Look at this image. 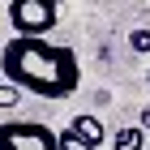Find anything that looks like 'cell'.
<instances>
[{
    "label": "cell",
    "mask_w": 150,
    "mask_h": 150,
    "mask_svg": "<svg viewBox=\"0 0 150 150\" xmlns=\"http://www.w3.org/2000/svg\"><path fill=\"white\" fill-rule=\"evenodd\" d=\"M0 69H4V81H13L26 94H39V99H69L81 86V64L73 47H56L47 39L13 35L0 52Z\"/></svg>",
    "instance_id": "6da1fadb"
},
{
    "label": "cell",
    "mask_w": 150,
    "mask_h": 150,
    "mask_svg": "<svg viewBox=\"0 0 150 150\" xmlns=\"http://www.w3.org/2000/svg\"><path fill=\"white\" fill-rule=\"evenodd\" d=\"M60 22V0H9V26L22 39H43Z\"/></svg>",
    "instance_id": "7a4b0ae2"
},
{
    "label": "cell",
    "mask_w": 150,
    "mask_h": 150,
    "mask_svg": "<svg viewBox=\"0 0 150 150\" xmlns=\"http://www.w3.org/2000/svg\"><path fill=\"white\" fill-rule=\"evenodd\" d=\"M0 150H56V129L39 125V120H4Z\"/></svg>",
    "instance_id": "3957f363"
},
{
    "label": "cell",
    "mask_w": 150,
    "mask_h": 150,
    "mask_svg": "<svg viewBox=\"0 0 150 150\" xmlns=\"http://www.w3.org/2000/svg\"><path fill=\"white\" fill-rule=\"evenodd\" d=\"M69 129H77V133H81V137H86V142H90L94 150H99V146H103V142H107V129H103V120H99V116H90V112H81V116H73V120H69Z\"/></svg>",
    "instance_id": "277c9868"
},
{
    "label": "cell",
    "mask_w": 150,
    "mask_h": 150,
    "mask_svg": "<svg viewBox=\"0 0 150 150\" xmlns=\"http://www.w3.org/2000/svg\"><path fill=\"white\" fill-rule=\"evenodd\" d=\"M112 150H146V133H142V125L120 129V133L112 137Z\"/></svg>",
    "instance_id": "5b68a950"
},
{
    "label": "cell",
    "mask_w": 150,
    "mask_h": 150,
    "mask_svg": "<svg viewBox=\"0 0 150 150\" xmlns=\"http://www.w3.org/2000/svg\"><path fill=\"white\" fill-rule=\"evenodd\" d=\"M56 150H94V146L81 137L77 129H60V133H56Z\"/></svg>",
    "instance_id": "8992f818"
},
{
    "label": "cell",
    "mask_w": 150,
    "mask_h": 150,
    "mask_svg": "<svg viewBox=\"0 0 150 150\" xmlns=\"http://www.w3.org/2000/svg\"><path fill=\"white\" fill-rule=\"evenodd\" d=\"M13 103H22V90L13 81H0V107H13Z\"/></svg>",
    "instance_id": "52a82bcc"
},
{
    "label": "cell",
    "mask_w": 150,
    "mask_h": 150,
    "mask_svg": "<svg viewBox=\"0 0 150 150\" xmlns=\"http://www.w3.org/2000/svg\"><path fill=\"white\" fill-rule=\"evenodd\" d=\"M129 43H133V52H150V30H133Z\"/></svg>",
    "instance_id": "ba28073f"
},
{
    "label": "cell",
    "mask_w": 150,
    "mask_h": 150,
    "mask_svg": "<svg viewBox=\"0 0 150 150\" xmlns=\"http://www.w3.org/2000/svg\"><path fill=\"white\" fill-rule=\"evenodd\" d=\"M142 129H150V103L142 107Z\"/></svg>",
    "instance_id": "9c48e42d"
},
{
    "label": "cell",
    "mask_w": 150,
    "mask_h": 150,
    "mask_svg": "<svg viewBox=\"0 0 150 150\" xmlns=\"http://www.w3.org/2000/svg\"><path fill=\"white\" fill-rule=\"evenodd\" d=\"M146 86H150V69H146Z\"/></svg>",
    "instance_id": "30bf717a"
},
{
    "label": "cell",
    "mask_w": 150,
    "mask_h": 150,
    "mask_svg": "<svg viewBox=\"0 0 150 150\" xmlns=\"http://www.w3.org/2000/svg\"><path fill=\"white\" fill-rule=\"evenodd\" d=\"M146 150H150V146H146Z\"/></svg>",
    "instance_id": "8fae6325"
}]
</instances>
